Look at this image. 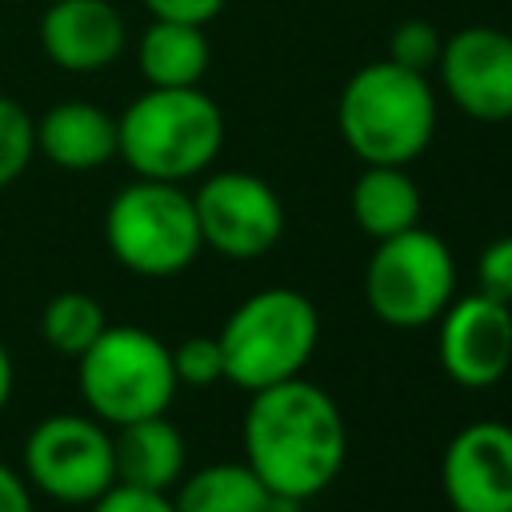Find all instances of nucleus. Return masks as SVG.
Listing matches in <instances>:
<instances>
[{"instance_id": "6e6552de", "label": "nucleus", "mask_w": 512, "mask_h": 512, "mask_svg": "<svg viewBox=\"0 0 512 512\" xmlns=\"http://www.w3.org/2000/svg\"><path fill=\"white\" fill-rule=\"evenodd\" d=\"M24 476L60 504H92L116 484L108 424L76 412L40 420L24 440Z\"/></svg>"}, {"instance_id": "f8f14e48", "label": "nucleus", "mask_w": 512, "mask_h": 512, "mask_svg": "<svg viewBox=\"0 0 512 512\" xmlns=\"http://www.w3.org/2000/svg\"><path fill=\"white\" fill-rule=\"evenodd\" d=\"M440 488L452 512H512V424L460 428L444 448Z\"/></svg>"}, {"instance_id": "4468645a", "label": "nucleus", "mask_w": 512, "mask_h": 512, "mask_svg": "<svg viewBox=\"0 0 512 512\" xmlns=\"http://www.w3.org/2000/svg\"><path fill=\"white\" fill-rule=\"evenodd\" d=\"M36 152L64 172H92L116 156V116L92 100H60L36 120Z\"/></svg>"}, {"instance_id": "423d86ee", "label": "nucleus", "mask_w": 512, "mask_h": 512, "mask_svg": "<svg viewBox=\"0 0 512 512\" xmlns=\"http://www.w3.org/2000/svg\"><path fill=\"white\" fill-rule=\"evenodd\" d=\"M104 240L128 272L152 280L184 272L204 248L192 196L180 184L144 176L112 196L104 212Z\"/></svg>"}, {"instance_id": "1a4fd4ad", "label": "nucleus", "mask_w": 512, "mask_h": 512, "mask_svg": "<svg viewBox=\"0 0 512 512\" xmlns=\"http://www.w3.org/2000/svg\"><path fill=\"white\" fill-rule=\"evenodd\" d=\"M200 240L228 260H256L284 232L276 188L252 172H216L192 192Z\"/></svg>"}, {"instance_id": "f257e3e1", "label": "nucleus", "mask_w": 512, "mask_h": 512, "mask_svg": "<svg viewBox=\"0 0 512 512\" xmlns=\"http://www.w3.org/2000/svg\"><path fill=\"white\" fill-rule=\"evenodd\" d=\"M244 412V464L264 480L268 492L312 500L320 496L348 460V424L340 404L312 380L292 376L248 392Z\"/></svg>"}, {"instance_id": "a211bd4d", "label": "nucleus", "mask_w": 512, "mask_h": 512, "mask_svg": "<svg viewBox=\"0 0 512 512\" xmlns=\"http://www.w3.org/2000/svg\"><path fill=\"white\" fill-rule=\"evenodd\" d=\"M268 488L248 464H208L176 492V512H268Z\"/></svg>"}, {"instance_id": "393cba45", "label": "nucleus", "mask_w": 512, "mask_h": 512, "mask_svg": "<svg viewBox=\"0 0 512 512\" xmlns=\"http://www.w3.org/2000/svg\"><path fill=\"white\" fill-rule=\"evenodd\" d=\"M228 0H144V8L160 20H184V24H208L224 12Z\"/></svg>"}, {"instance_id": "2eb2a0df", "label": "nucleus", "mask_w": 512, "mask_h": 512, "mask_svg": "<svg viewBox=\"0 0 512 512\" xmlns=\"http://www.w3.org/2000/svg\"><path fill=\"white\" fill-rule=\"evenodd\" d=\"M112 464L116 484L168 492L184 476V436L164 412L128 420L112 436Z\"/></svg>"}, {"instance_id": "f3484780", "label": "nucleus", "mask_w": 512, "mask_h": 512, "mask_svg": "<svg viewBox=\"0 0 512 512\" xmlns=\"http://www.w3.org/2000/svg\"><path fill=\"white\" fill-rule=\"evenodd\" d=\"M352 216L372 236H396L404 228L420 224V188L404 172V164H364V172L352 184Z\"/></svg>"}, {"instance_id": "b1692460", "label": "nucleus", "mask_w": 512, "mask_h": 512, "mask_svg": "<svg viewBox=\"0 0 512 512\" xmlns=\"http://www.w3.org/2000/svg\"><path fill=\"white\" fill-rule=\"evenodd\" d=\"M92 512H176L168 492L136 488V484H112L92 500Z\"/></svg>"}, {"instance_id": "6ab92c4d", "label": "nucleus", "mask_w": 512, "mask_h": 512, "mask_svg": "<svg viewBox=\"0 0 512 512\" xmlns=\"http://www.w3.org/2000/svg\"><path fill=\"white\" fill-rule=\"evenodd\" d=\"M108 328L104 308L96 296L88 292H56L44 312H40V336L60 352V356H80L88 352V344Z\"/></svg>"}, {"instance_id": "dca6fc26", "label": "nucleus", "mask_w": 512, "mask_h": 512, "mask_svg": "<svg viewBox=\"0 0 512 512\" xmlns=\"http://www.w3.org/2000/svg\"><path fill=\"white\" fill-rule=\"evenodd\" d=\"M208 60H212V48H208L204 24L152 16V24L140 32V44H136V64L148 88H192L204 80Z\"/></svg>"}, {"instance_id": "0eeeda50", "label": "nucleus", "mask_w": 512, "mask_h": 512, "mask_svg": "<svg viewBox=\"0 0 512 512\" xmlns=\"http://www.w3.org/2000/svg\"><path fill=\"white\" fill-rule=\"evenodd\" d=\"M456 292V260L448 244L428 228H404L376 240L364 268V300L388 328L436 324Z\"/></svg>"}, {"instance_id": "9d476101", "label": "nucleus", "mask_w": 512, "mask_h": 512, "mask_svg": "<svg viewBox=\"0 0 512 512\" xmlns=\"http://www.w3.org/2000/svg\"><path fill=\"white\" fill-rule=\"evenodd\" d=\"M440 80L448 88V100L480 120L500 124L512 120V36L488 24L460 28L440 48Z\"/></svg>"}, {"instance_id": "20e7f679", "label": "nucleus", "mask_w": 512, "mask_h": 512, "mask_svg": "<svg viewBox=\"0 0 512 512\" xmlns=\"http://www.w3.org/2000/svg\"><path fill=\"white\" fill-rule=\"evenodd\" d=\"M216 340L224 352V380L260 392L304 372L320 340V312L296 288H260L232 308Z\"/></svg>"}, {"instance_id": "aec40b11", "label": "nucleus", "mask_w": 512, "mask_h": 512, "mask_svg": "<svg viewBox=\"0 0 512 512\" xmlns=\"http://www.w3.org/2000/svg\"><path fill=\"white\" fill-rule=\"evenodd\" d=\"M36 152V120L12 96H0V188L16 184Z\"/></svg>"}, {"instance_id": "9b49d317", "label": "nucleus", "mask_w": 512, "mask_h": 512, "mask_svg": "<svg viewBox=\"0 0 512 512\" xmlns=\"http://www.w3.org/2000/svg\"><path fill=\"white\" fill-rule=\"evenodd\" d=\"M440 368L460 388H492L512 368V312L484 292L440 312Z\"/></svg>"}, {"instance_id": "5701e85b", "label": "nucleus", "mask_w": 512, "mask_h": 512, "mask_svg": "<svg viewBox=\"0 0 512 512\" xmlns=\"http://www.w3.org/2000/svg\"><path fill=\"white\" fill-rule=\"evenodd\" d=\"M476 280H480V292L484 296L512 304V236H500V240H492L480 252Z\"/></svg>"}, {"instance_id": "39448f33", "label": "nucleus", "mask_w": 512, "mask_h": 512, "mask_svg": "<svg viewBox=\"0 0 512 512\" xmlns=\"http://www.w3.org/2000/svg\"><path fill=\"white\" fill-rule=\"evenodd\" d=\"M80 396L100 424H128L140 416L168 412L176 396L172 348L136 324H108L88 352L76 356Z\"/></svg>"}, {"instance_id": "4be33fe9", "label": "nucleus", "mask_w": 512, "mask_h": 512, "mask_svg": "<svg viewBox=\"0 0 512 512\" xmlns=\"http://www.w3.org/2000/svg\"><path fill=\"white\" fill-rule=\"evenodd\" d=\"M172 372L176 384H192V388H212L216 380H224V352L216 336H188L172 348Z\"/></svg>"}, {"instance_id": "ddd939ff", "label": "nucleus", "mask_w": 512, "mask_h": 512, "mask_svg": "<svg viewBox=\"0 0 512 512\" xmlns=\"http://www.w3.org/2000/svg\"><path fill=\"white\" fill-rule=\"evenodd\" d=\"M44 56L64 72H100L128 44L124 16L112 0H52L36 24Z\"/></svg>"}, {"instance_id": "412c9836", "label": "nucleus", "mask_w": 512, "mask_h": 512, "mask_svg": "<svg viewBox=\"0 0 512 512\" xmlns=\"http://www.w3.org/2000/svg\"><path fill=\"white\" fill-rule=\"evenodd\" d=\"M440 48H444V36H440L436 24H428V20H404V24H396L392 36H388V60L400 64V68H412V72L436 68Z\"/></svg>"}, {"instance_id": "f03ea898", "label": "nucleus", "mask_w": 512, "mask_h": 512, "mask_svg": "<svg viewBox=\"0 0 512 512\" xmlns=\"http://www.w3.org/2000/svg\"><path fill=\"white\" fill-rule=\"evenodd\" d=\"M336 128L364 164H412L436 132V92L424 72L392 60L356 68L336 100Z\"/></svg>"}, {"instance_id": "7ed1b4c3", "label": "nucleus", "mask_w": 512, "mask_h": 512, "mask_svg": "<svg viewBox=\"0 0 512 512\" xmlns=\"http://www.w3.org/2000/svg\"><path fill=\"white\" fill-rule=\"evenodd\" d=\"M224 148L220 104L192 88H148L116 116V156L144 180L184 184Z\"/></svg>"}, {"instance_id": "a878e982", "label": "nucleus", "mask_w": 512, "mask_h": 512, "mask_svg": "<svg viewBox=\"0 0 512 512\" xmlns=\"http://www.w3.org/2000/svg\"><path fill=\"white\" fill-rule=\"evenodd\" d=\"M0 512H32V492L24 476H16L4 460H0Z\"/></svg>"}, {"instance_id": "bb28decb", "label": "nucleus", "mask_w": 512, "mask_h": 512, "mask_svg": "<svg viewBox=\"0 0 512 512\" xmlns=\"http://www.w3.org/2000/svg\"><path fill=\"white\" fill-rule=\"evenodd\" d=\"M8 396H12V356H8V348L0 344V412H4Z\"/></svg>"}]
</instances>
